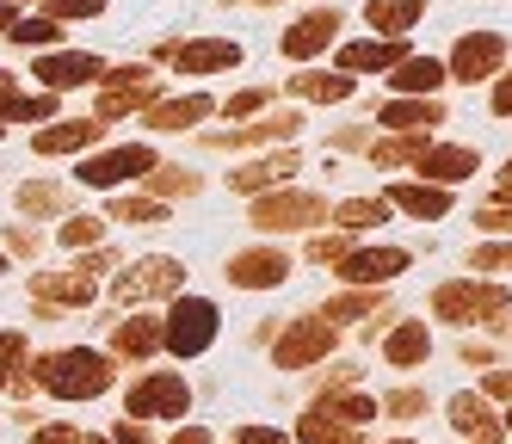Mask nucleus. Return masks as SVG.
Wrapping results in <instances>:
<instances>
[{"label":"nucleus","mask_w":512,"mask_h":444,"mask_svg":"<svg viewBox=\"0 0 512 444\" xmlns=\"http://www.w3.org/2000/svg\"><path fill=\"white\" fill-rule=\"evenodd\" d=\"M38 383L62 401H87V395H105L112 389V364L99 352H50L38 364Z\"/></svg>","instance_id":"nucleus-1"},{"label":"nucleus","mask_w":512,"mask_h":444,"mask_svg":"<svg viewBox=\"0 0 512 444\" xmlns=\"http://www.w3.org/2000/svg\"><path fill=\"white\" fill-rule=\"evenodd\" d=\"M210 340H216V303H204V296H179L167 327H161V346H173L179 358H198Z\"/></svg>","instance_id":"nucleus-2"},{"label":"nucleus","mask_w":512,"mask_h":444,"mask_svg":"<svg viewBox=\"0 0 512 444\" xmlns=\"http://www.w3.org/2000/svg\"><path fill=\"white\" fill-rule=\"evenodd\" d=\"M315 222H327V204L315 192H272V198L253 204V229H266V235H278V229H315Z\"/></svg>","instance_id":"nucleus-3"},{"label":"nucleus","mask_w":512,"mask_h":444,"mask_svg":"<svg viewBox=\"0 0 512 444\" xmlns=\"http://www.w3.org/2000/svg\"><path fill=\"white\" fill-rule=\"evenodd\" d=\"M432 309L445 315V321H475V315H506V290L500 284H445L432 296Z\"/></svg>","instance_id":"nucleus-4"},{"label":"nucleus","mask_w":512,"mask_h":444,"mask_svg":"<svg viewBox=\"0 0 512 444\" xmlns=\"http://www.w3.org/2000/svg\"><path fill=\"white\" fill-rule=\"evenodd\" d=\"M186 383L179 377H142L136 389H130V420H155V414H167V420H179L186 414Z\"/></svg>","instance_id":"nucleus-5"},{"label":"nucleus","mask_w":512,"mask_h":444,"mask_svg":"<svg viewBox=\"0 0 512 444\" xmlns=\"http://www.w3.org/2000/svg\"><path fill=\"white\" fill-rule=\"evenodd\" d=\"M327 352H334V321H315V315L297 321V327L278 340V364H284V370H303V364H315V358H327Z\"/></svg>","instance_id":"nucleus-6"},{"label":"nucleus","mask_w":512,"mask_h":444,"mask_svg":"<svg viewBox=\"0 0 512 444\" xmlns=\"http://www.w3.org/2000/svg\"><path fill=\"white\" fill-rule=\"evenodd\" d=\"M500 56H506V44H500L494 31L463 37V44L451 50V68H445V74H451V81H469V87H475V81H488V74L500 68Z\"/></svg>","instance_id":"nucleus-7"},{"label":"nucleus","mask_w":512,"mask_h":444,"mask_svg":"<svg viewBox=\"0 0 512 444\" xmlns=\"http://www.w3.org/2000/svg\"><path fill=\"white\" fill-rule=\"evenodd\" d=\"M149 167H155V148L130 142V148H112V155L87 161V167H81V179H87V185H99V192H112L118 179H136V173H149Z\"/></svg>","instance_id":"nucleus-8"},{"label":"nucleus","mask_w":512,"mask_h":444,"mask_svg":"<svg viewBox=\"0 0 512 444\" xmlns=\"http://www.w3.org/2000/svg\"><path fill=\"white\" fill-rule=\"evenodd\" d=\"M284 272H290V259L278 247H253V253L229 259V284H241V290H272V284H284Z\"/></svg>","instance_id":"nucleus-9"},{"label":"nucleus","mask_w":512,"mask_h":444,"mask_svg":"<svg viewBox=\"0 0 512 444\" xmlns=\"http://www.w3.org/2000/svg\"><path fill=\"white\" fill-rule=\"evenodd\" d=\"M149 99H155V74L149 68H118L112 81H105V93H99V118H118V111H136Z\"/></svg>","instance_id":"nucleus-10"},{"label":"nucleus","mask_w":512,"mask_h":444,"mask_svg":"<svg viewBox=\"0 0 512 444\" xmlns=\"http://www.w3.org/2000/svg\"><path fill=\"white\" fill-rule=\"evenodd\" d=\"M179 259H142V266H130L124 278H118V296L124 303H142V296H167V290H179Z\"/></svg>","instance_id":"nucleus-11"},{"label":"nucleus","mask_w":512,"mask_h":444,"mask_svg":"<svg viewBox=\"0 0 512 444\" xmlns=\"http://www.w3.org/2000/svg\"><path fill=\"white\" fill-rule=\"evenodd\" d=\"M395 272H408V253L401 247H364V253L340 259V278H352V284H389Z\"/></svg>","instance_id":"nucleus-12"},{"label":"nucleus","mask_w":512,"mask_h":444,"mask_svg":"<svg viewBox=\"0 0 512 444\" xmlns=\"http://www.w3.org/2000/svg\"><path fill=\"white\" fill-rule=\"evenodd\" d=\"M31 296L81 309V303H93V296H99V284H93V272H87V266H75V272H38V278H31Z\"/></svg>","instance_id":"nucleus-13"},{"label":"nucleus","mask_w":512,"mask_h":444,"mask_svg":"<svg viewBox=\"0 0 512 444\" xmlns=\"http://www.w3.org/2000/svg\"><path fill=\"white\" fill-rule=\"evenodd\" d=\"M179 62V74H216V68H235L241 62V44L229 37H204V44H186V50H167Z\"/></svg>","instance_id":"nucleus-14"},{"label":"nucleus","mask_w":512,"mask_h":444,"mask_svg":"<svg viewBox=\"0 0 512 444\" xmlns=\"http://www.w3.org/2000/svg\"><path fill=\"white\" fill-rule=\"evenodd\" d=\"M38 81L44 87H87V81H105V62L99 56H44L38 62Z\"/></svg>","instance_id":"nucleus-15"},{"label":"nucleus","mask_w":512,"mask_h":444,"mask_svg":"<svg viewBox=\"0 0 512 444\" xmlns=\"http://www.w3.org/2000/svg\"><path fill=\"white\" fill-rule=\"evenodd\" d=\"M334 31H340V13H309V19H297L284 31V56H315V50H327L334 44Z\"/></svg>","instance_id":"nucleus-16"},{"label":"nucleus","mask_w":512,"mask_h":444,"mask_svg":"<svg viewBox=\"0 0 512 444\" xmlns=\"http://www.w3.org/2000/svg\"><path fill=\"white\" fill-rule=\"evenodd\" d=\"M99 130H105V118H75V124L38 130V155H75V148H93Z\"/></svg>","instance_id":"nucleus-17"},{"label":"nucleus","mask_w":512,"mask_h":444,"mask_svg":"<svg viewBox=\"0 0 512 444\" xmlns=\"http://www.w3.org/2000/svg\"><path fill=\"white\" fill-rule=\"evenodd\" d=\"M383 204H401V210L420 216V222H438V216L451 210V192H445V185H395Z\"/></svg>","instance_id":"nucleus-18"},{"label":"nucleus","mask_w":512,"mask_h":444,"mask_svg":"<svg viewBox=\"0 0 512 444\" xmlns=\"http://www.w3.org/2000/svg\"><path fill=\"white\" fill-rule=\"evenodd\" d=\"M451 426H457L469 444H494V414H488L482 395H457V401H451Z\"/></svg>","instance_id":"nucleus-19"},{"label":"nucleus","mask_w":512,"mask_h":444,"mask_svg":"<svg viewBox=\"0 0 512 444\" xmlns=\"http://www.w3.org/2000/svg\"><path fill=\"white\" fill-rule=\"evenodd\" d=\"M290 173H297V155H266V161H247L241 173H229V185L235 192H266V185H278Z\"/></svg>","instance_id":"nucleus-20"},{"label":"nucleus","mask_w":512,"mask_h":444,"mask_svg":"<svg viewBox=\"0 0 512 444\" xmlns=\"http://www.w3.org/2000/svg\"><path fill=\"white\" fill-rule=\"evenodd\" d=\"M432 352V340H426V321H401L395 333H389V340H383V358L389 364H401V370H408V364H420Z\"/></svg>","instance_id":"nucleus-21"},{"label":"nucleus","mask_w":512,"mask_h":444,"mask_svg":"<svg viewBox=\"0 0 512 444\" xmlns=\"http://www.w3.org/2000/svg\"><path fill=\"white\" fill-rule=\"evenodd\" d=\"M395 68H401V74H389V81H395L401 93H426V99H432V87H438V81H451L445 62H432V56H401Z\"/></svg>","instance_id":"nucleus-22"},{"label":"nucleus","mask_w":512,"mask_h":444,"mask_svg":"<svg viewBox=\"0 0 512 444\" xmlns=\"http://www.w3.org/2000/svg\"><path fill=\"white\" fill-rule=\"evenodd\" d=\"M210 111H216V105H210L204 93H186V99H167V105H155V111H149V124H155V130H186V124L210 118Z\"/></svg>","instance_id":"nucleus-23"},{"label":"nucleus","mask_w":512,"mask_h":444,"mask_svg":"<svg viewBox=\"0 0 512 444\" xmlns=\"http://www.w3.org/2000/svg\"><path fill=\"white\" fill-rule=\"evenodd\" d=\"M420 173H432L438 185H457V179L475 173V155H469V148H426V155H420Z\"/></svg>","instance_id":"nucleus-24"},{"label":"nucleus","mask_w":512,"mask_h":444,"mask_svg":"<svg viewBox=\"0 0 512 444\" xmlns=\"http://www.w3.org/2000/svg\"><path fill=\"white\" fill-rule=\"evenodd\" d=\"M297 111H278L266 124H247V130H229V136H210V148H241V142H272V136H297Z\"/></svg>","instance_id":"nucleus-25"},{"label":"nucleus","mask_w":512,"mask_h":444,"mask_svg":"<svg viewBox=\"0 0 512 444\" xmlns=\"http://www.w3.org/2000/svg\"><path fill=\"white\" fill-rule=\"evenodd\" d=\"M401 56H408L401 44H377V37H371V44H346V50H340V74H364V68H395Z\"/></svg>","instance_id":"nucleus-26"},{"label":"nucleus","mask_w":512,"mask_h":444,"mask_svg":"<svg viewBox=\"0 0 512 444\" xmlns=\"http://www.w3.org/2000/svg\"><path fill=\"white\" fill-rule=\"evenodd\" d=\"M383 124L401 136H420L426 124H438V105L432 99H395V105H383Z\"/></svg>","instance_id":"nucleus-27"},{"label":"nucleus","mask_w":512,"mask_h":444,"mask_svg":"<svg viewBox=\"0 0 512 444\" xmlns=\"http://www.w3.org/2000/svg\"><path fill=\"white\" fill-rule=\"evenodd\" d=\"M112 346H118L124 358H155V352H161V327H155V321H118Z\"/></svg>","instance_id":"nucleus-28"},{"label":"nucleus","mask_w":512,"mask_h":444,"mask_svg":"<svg viewBox=\"0 0 512 444\" xmlns=\"http://www.w3.org/2000/svg\"><path fill=\"white\" fill-rule=\"evenodd\" d=\"M364 13H371V25H383L389 37H401V31H408V25L426 13V0H371Z\"/></svg>","instance_id":"nucleus-29"},{"label":"nucleus","mask_w":512,"mask_h":444,"mask_svg":"<svg viewBox=\"0 0 512 444\" xmlns=\"http://www.w3.org/2000/svg\"><path fill=\"white\" fill-rule=\"evenodd\" d=\"M56 111V99H25V93H13V81L0 74V118H19V124H38V118H50Z\"/></svg>","instance_id":"nucleus-30"},{"label":"nucleus","mask_w":512,"mask_h":444,"mask_svg":"<svg viewBox=\"0 0 512 444\" xmlns=\"http://www.w3.org/2000/svg\"><path fill=\"white\" fill-rule=\"evenodd\" d=\"M315 414L340 420V426H364V420H377V401H371V395H346V401H321Z\"/></svg>","instance_id":"nucleus-31"},{"label":"nucleus","mask_w":512,"mask_h":444,"mask_svg":"<svg viewBox=\"0 0 512 444\" xmlns=\"http://www.w3.org/2000/svg\"><path fill=\"white\" fill-rule=\"evenodd\" d=\"M290 87H297L303 99H346L352 93V74H297Z\"/></svg>","instance_id":"nucleus-32"},{"label":"nucleus","mask_w":512,"mask_h":444,"mask_svg":"<svg viewBox=\"0 0 512 444\" xmlns=\"http://www.w3.org/2000/svg\"><path fill=\"white\" fill-rule=\"evenodd\" d=\"M383 216H389L383 198H352V204H340V229L358 235V229H371V222H383Z\"/></svg>","instance_id":"nucleus-33"},{"label":"nucleus","mask_w":512,"mask_h":444,"mask_svg":"<svg viewBox=\"0 0 512 444\" xmlns=\"http://www.w3.org/2000/svg\"><path fill=\"white\" fill-rule=\"evenodd\" d=\"M426 142L420 136H395V142H371V161L377 167H401V161H420Z\"/></svg>","instance_id":"nucleus-34"},{"label":"nucleus","mask_w":512,"mask_h":444,"mask_svg":"<svg viewBox=\"0 0 512 444\" xmlns=\"http://www.w3.org/2000/svg\"><path fill=\"white\" fill-rule=\"evenodd\" d=\"M303 444H358L340 420H327V414H309L303 420Z\"/></svg>","instance_id":"nucleus-35"},{"label":"nucleus","mask_w":512,"mask_h":444,"mask_svg":"<svg viewBox=\"0 0 512 444\" xmlns=\"http://www.w3.org/2000/svg\"><path fill=\"white\" fill-rule=\"evenodd\" d=\"M142 179H149L155 192H179V198H192V192H198V179H192V173H179V167H161V161H155L149 173H142Z\"/></svg>","instance_id":"nucleus-36"},{"label":"nucleus","mask_w":512,"mask_h":444,"mask_svg":"<svg viewBox=\"0 0 512 444\" xmlns=\"http://www.w3.org/2000/svg\"><path fill=\"white\" fill-rule=\"evenodd\" d=\"M112 222H167V210L155 198H118L112 204Z\"/></svg>","instance_id":"nucleus-37"},{"label":"nucleus","mask_w":512,"mask_h":444,"mask_svg":"<svg viewBox=\"0 0 512 444\" xmlns=\"http://www.w3.org/2000/svg\"><path fill=\"white\" fill-rule=\"evenodd\" d=\"M56 31H62L56 19H19V25H13L7 37H13V44H25V50H31V44H56Z\"/></svg>","instance_id":"nucleus-38"},{"label":"nucleus","mask_w":512,"mask_h":444,"mask_svg":"<svg viewBox=\"0 0 512 444\" xmlns=\"http://www.w3.org/2000/svg\"><path fill=\"white\" fill-rule=\"evenodd\" d=\"M62 185H25V192H19V204L31 210V216H50V210H62Z\"/></svg>","instance_id":"nucleus-39"},{"label":"nucleus","mask_w":512,"mask_h":444,"mask_svg":"<svg viewBox=\"0 0 512 444\" xmlns=\"http://www.w3.org/2000/svg\"><path fill=\"white\" fill-rule=\"evenodd\" d=\"M19 358H25V333H0V389L13 383V370H19Z\"/></svg>","instance_id":"nucleus-40"},{"label":"nucleus","mask_w":512,"mask_h":444,"mask_svg":"<svg viewBox=\"0 0 512 444\" xmlns=\"http://www.w3.org/2000/svg\"><path fill=\"white\" fill-rule=\"evenodd\" d=\"M352 247H346V235H321V241H309V259H321V266H340Z\"/></svg>","instance_id":"nucleus-41"},{"label":"nucleus","mask_w":512,"mask_h":444,"mask_svg":"<svg viewBox=\"0 0 512 444\" xmlns=\"http://www.w3.org/2000/svg\"><path fill=\"white\" fill-rule=\"evenodd\" d=\"M62 241H68V247H93V241H99V222H93V216L62 222Z\"/></svg>","instance_id":"nucleus-42"},{"label":"nucleus","mask_w":512,"mask_h":444,"mask_svg":"<svg viewBox=\"0 0 512 444\" xmlns=\"http://www.w3.org/2000/svg\"><path fill=\"white\" fill-rule=\"evenodd\" d=\"M105 0H50V19H93Z\"/></svg>","instance_id":"nucleus-43"},{"label":"nucleus","mask_w":512,"mask_h":444,"mask_svg":"<svg viewBox=\"0 0 512 444\" xmlns=\"http://www.w3.org/2000/svg\"><path fill=\"white\" fill-rule=\"evenodd\" d=\"M475 272H512V247H482L475 253Z\"/></svg>","instance_id":"nucleus-44"},{"label":"nucleus","mask_w":512,"mask_h":444,"mask_svg":"<svg viewBox=\"0 0 512 444\" xmlns=\"http://www.w3.org/2000/svg\"><path fill=\"white\" fill-rule=\"evenodd\" d=\"M377 309V296H346V303H334L327 309V321H346V315H371Z\"/></svg>","instance_id":"nucleus-45"},{"label":"nucleus","mask_w":512,"mask_h":444,"mask_svg":"<svg viewBox=\"0 0 512 444\" xmlns=\"http://www.w3.org/2000/svg\"><path fill=\"white\" fill-rule=\"evenodd\" d=\"M420 407H426V395H420V389H401V395H389V414H395V420L420 414Z\"/></svg>","instance_id":"nucleus-46"},{"label":"nucleus","mask_w":512,"mask_h":444,"mask_svg":"<svg viewBox=\"0 0 512 444\" xmlns=\"http://www.w3.org/2000/svg\"><path fill=\"white\" fill-rule=\"evenodd\" d=\"M266 105V87H253V93H235L229 99V118H247V111H260Z\"/></svg>","instance_id":"nucleus-47"},{"label":"nucleus","mask_w":512,"mask_h":444,"mask_svg":"<svg viewBox=\"0 0 512 444\" xmlns=\"http://www.w3.org/2000/svg\"><path fill=\"white\" fill-rule=\"evenodd\" d=\"M475 222H482V229H494V235H506V229H512V204H494V210H482Z\"/></svg>","instance_id":"nucleus-48"},{"label":"nucleus","mask_w":512,"mask_h":444,"mask_svg":"<svg viewBox=\"0 0 512 444\" xmlns=\"http://www.w3.org/2000/svg\"><path fill=\"white\" fill-rule=\"evenodd\" d=\"M31 444H81V432H75V426H44Z\"/></svg>","instance_id":"nucleus-49"},{"label":"nucleus","mask_w":512,"mask_h":444,"mask_svg":"<svg viewBox=\"0 0 512 444\" xmlns=\"http://www.w3.org/2000/svg\"><path fill=\"white\" fill-rule=\"evenodd\" d=\"M118 444H155V438H149V432H142L136 420H124V426H118Z\"/></svg>","instance_id":"nucleus-50"},{"label":"nucleus","mask_w":512,"mask_h":444,"mask_svg":"<svg viewBox=\"0 0 512 444\" xmlns=\"http://www.w3.org/2000/svg\"><path fill=\"white\" fill-rule=\"evenodd\" d=\"M241 444H284V438H278V432H266V426H247V432H241Z\"/></svg>","instance_id":"nucleus-51"},{"label":"nucleus","mask_w":512,"mask_h":444,"mask_svg":"<svg viewBox=\"0 0 512 444\" xmlns=\"http://www.w3.org/2000/svg\"><path fill=\"white\" fill-rule=\"evenodd\" d=\"M488 395H512V370H494V377H488Z\"/></svg>","instance_id":"nucleus-52"},{"label":"nucleus","mask_w":512,"mask_h":444,"mask_svg":"<svg viewBox=\"0 0 512 444\" xmlns=\"http://www.w3.org/2000/svg\"><path fill=\"white\" fill-rule=\"evenodd\" d=\"M173 444H210V432L204 426H186V432H173Z\"/></svg>","instance_id":"nucleus-53"},{"label":"nucleus","mask_w":512,"mask_h":444,"mask_svg":"<svg viewBox=\"0 0 512 444\" xmlns=\"http://www.w3.org/2000/svg\"><path fill=\"white\" fill-rule=\"evenodd\" d=\"M494 111H512V74H506V81L494 87Z\"/></svg>","instance_id":"nucleus-54"},{"label":"nucleus","mask_w":512,"mask_h":444,"mask_svg":"<svg viewBox=\"0 0 512 444\" xmlns=\"http://www.w3.org/2000/svg\"><path fill=\"white\" fill-rule=\"evenodd\" d=\"M494 192H500V204H512V161H506V173H500V185H494Z\"/></svg>","instance_id":"nucleus-55"},{"label":"nucleus","mask_w":512,"mask_h":444,"mask_svg":"<svg viewBox=\"0 0 512 444\" xmlns=\"http://www.w3.org/2000/svg\"><path fill=\"white\" fill-rule=\"evenodd\" d=\"M13 25H19V13H13V7H0V37H7Z\"/></svg>","instance_id":"nucleus-56"},{"label":"nucleus","mask_w":512,"mask_h":444,"mask_svg":"<svg viewBox=\"0 0 512 444\" xmlns=\"http://www.w3.org/2000/svg\"><path fill=\"white\" fill-rule=\"evenodd\" d=\"M81 444H105V438H81Z\"/></svg>","instance_id":"nucleus-57"},{"label":"nucleus","mask_w":512,"mask_h":444,"mask_svg":"<svg viewBox=\"0 0 512 444\" xmlns=\"http://www.w3.org/2000/svg\"><path fill=\"white\" fill-rule=\"evenodd\" d=\"M506 432H512V414H506Z\"/></svg>","instance_id":"nucleus-58"},{"label":"nucleus","mask_w":512,"mask_h":444,"mask_svg":"<svg viewBox=\"0 0 512 444\" xmlns=\"http://www.w3.org/2000/svg\"><path fill=\"white\" fill-rule=\"evenodd\" d=\"M0 272H7V259H0Z\"/></svg>","instance_id":"nucleus-59"},{"label":"nucleus","mask_w":512,"mask_h":444,"mask_svg":"<svg viewBox=\"0 0 512 444\" xmlns=\"http://www.w3.org/2000/svg\"><path fill=\"white\" fill-rule=\"evenodd\" d=\"M395 444H408V438H395Z\"/></svg>","instance_id":"nucleus-60"}]
</instances>
